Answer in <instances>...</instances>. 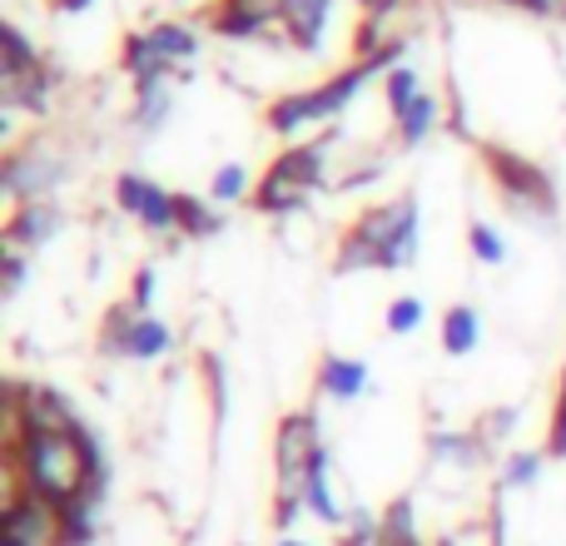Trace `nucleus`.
I'll list each match as a JSON object with an SVG mask.
<instances>
[{
    "mask_svg": "<svg viewBox=\"0 0 566 546\" xmlns=\"http://www.w3.org/2000/svg\"><path fill=\"white\" fill-rule=\"evenodd\" d=\"M422 318H428V303L412 298V293H398V298L388 303V313H382V328H388L392 338H408V333L422 328Z\"/></svg>",
    "mask_w": 566,
    "mask_h": 546,
    "instance_id": "7c9ffc66",
    "label": "nucleus"
},
{
    "mask_svg": "<svg viewBox=\"0 0 566 546\" xmlns=\"http://www.w3.org/2000/svg\"><path fill=\"white\" fill-rule=\"evenodd\" d=\"M60 185H65V159L50 155V149H40V145L10 149V155L0 159V189H6L10 204L50 199Z\"/></svg>",
    "mask_w": 566,
    "mask_h": 546,
    "instance_id": "1a4fd4ad",
    "label": "nucleus"
},
{
    "mask_svg": "<svg viewBox=\"0 0 566 546\" xmlns=\"http://www.w3.org/2000/svg\"><path fill=\"white\" fill-rule=\"evenodd\" d=\"M30 279V259L20 249H0V288L6 293H20Z\"/></svg>",
    "mask_w": 566,
    "mask_h": 546,
    "instance_id": "e433bc0d",
    "label": "nucleus"
},
{
    "mask_svg": "<svg viewBox=\"0 0 566 546\" xmlns=\"http://www.w3.org/2000/svg\"><path fill=\"white\" fill-rule=\"evenodd\" d=\"M438 338H442V353H448V358H468V353H478V343H482V313L472 308V303H452V308L442 313Z\"/></svg>",
    "mask_w": 566,
    "mask_h": 546,
    "instance_id": "a211bd4d",
    "label": "nucleus"
},
{
    "mask_svg": "<svg viewBox=\"0 0 566 546\" xmlns=\"http://www.w3.org/2000/svg\"><path fill=\"white\" fill-rule=\"evenodd\" d=\"M0 546H65V517L55 502L10 482V497L0 507Z\"/></svg>",
    "mask_w": 566,
    "mask_h": 546,
    "instance_id": "0eeeda50",
    "label": "nucleus"
},
{
    "mask_svg": "<svg viewBox=\"0 0 566 546\" xmlns=\"http://www.w3.org/2000/svg\"><path fill=\"white\" fill-rule=\"evenodd\" d=\"M313 189H303L298 179L279 175V169H264V179H259L254 189V209L269 219H283V214H298V209H308Z\"/></svg>",
    "mask_w": 566,
    "mask_h": 546,
    "instance_id": "dca6fc26",
    "label": "nucleus"
},
{
    "mask_svg": "<svg viewBox=\"0 0 566 546\" xmlns=\"http://www.w3.org/2000/svg\"><path fill=\"white\" fill-rule=\"evenodd\" d=\"M175 348V328L155 313H139L135 303H115L99 323V353L109 358H129V363H155Z\"/></svg>",
    "mask_w": 566,
    "mask_h": 546,
    "instance_id": "39448f33",
    "label": "nucleus"
},
{
    "mask_svg": "<svg viewBox=\"0 0 566 546\" xmlns=\"http://www.w3.org/2000/svg\"><path fill=\"white\" fill-rule=\"evenodd\" d=\"M209 25H214L224 40H259L269 25H274V20H269V15H259V10L234 6V0H219V6H214V15H209Z\"/></svg>",
    "mask_w": 566,
    "mask_h": 546,
    "instance_id": "5701e85b",
    "label": "nucleus"
},
{
    "mask_svg": "<svg viewBox=\"0 0 566 546\" xmlns=\"http://www.w3.org/2000/svg\"><path fill=\"white\" fill-rule=\"evenodd\" d=\"M145 35H149V50H155L165 65H189V60L199 55V35L185 20H155Z\"/></svg>",
    "mask_w": 566,
    "mask_h": 546,
    "instance_id": "aec40b11",
    "label": "nucleus"
},
{
    "mask_svg": "<svg viewBox=\"0 0 566 546\" xmlns=\"http://www.w3.org/2000/svg\"><path fill=\"white\" fill-rule=\"evenodd\" d=\"M175 109V85L169 80H155V85H135V109H129V125L139 135H159Z\"/></svg>",
    "mask_w": 566,
    "mask_h": 546,
    "instance_id": "412c9836",
    "label": "nucleus"
},
{
    "mask_svg": "<svg viewBox=\"0 0 566 546\" xmlns=\"http://www.w3.org/2000/svg\"><path fill=\"white\" fill-rule=\"evenodd\" d=\"M155 279H159V269H155V264H139V273H135V293H129V303H135L139 313H149V303H155Z\"/></svg>",
    "mask_w": 566,
    "mask_h": 546,
    "instance_id": "58836bf2",
    "label": "nucleus"
},
{
    "mask_svg": "<svg viewBox=\"0 0 566 546\" xmlns=\"http://www.w3.org/2000/svg\"><path fill=\"white\" fill-rule=\"evenodd\" d=\"M6 418H10L6 432H80L85 428L65 392L45 388V382H10Z\"/></svg>",
    "mask_w": 566,
    "mask_h": 546,
    "instance_id": "6e6552de",
    "label": "nucleus"
},
{
    "mask_svg": "<svg viewBox=\"0 0 566 546\" xmlns=\"http://www.w3.org/2000/svg\"><path fill=\"white\" fill-rule=\"evenodd\" d=\"M542 468H547V452H527V448H512L502 458V492H527L542 482Z\"/></svg>",
    "mask_w": 566,
    "mask_h": 546,
    "instance_id": "393cba45",
    "label": "nucleus"
},
{
    "mask_svg": "<svg viewBox=\"0 0 566 546\" xmlns=\"http://www.w3.org/2000/svg\"><path fill=\"white\" fill-rule=\"evenodd\" d=\"M333 145H338V129H323L318 139H298V145H289L269 169L298 179L303 189H313V195H318V189H328V149Z\"/></svg>",
    "mask_w": 566,
    "mask_h": 546,
    "instance_id": "f8f14e48",
    "label": "nucleus"
},
{
    "mask_svg": "<svg viewBox=\"0 0 566 546\" xmlns=\"http://www.w3.org/2000/svg\"><path fill=\"white\" fill-rule=\"evenodd\" d=\"M428 452H432V462H452V468H462V472L482 468V458H488L478 432H432Z\"/></svg>",
    "mask_w": 566,
    "mask_h": 546,
    "instance_id": "4be33fe9",
    "label": "nucleus"
},
{
    "mask_svg": "<svg viewBox=\"0 0 566 546\" xmlns=\"http://www.w3.org/2000/svg\"><path fill=\"white\" fill-rule=\"evenodd\" d=\"M6 472L15 487L70 507L80 497H105L109 462L90 428L80 432H6Z\"/></svg>",
    "mask_w": 566,
    "mask_h": 546,
    "instance_id": "f257e3e1",
    "label": "nucleus"
},
{
    "mask_svg": "<svg viewBox=\"0 0 566 546\" xmlns=\"http://www.w3.org/2000/svg\"><path fill=\"white\" fill-rule=\"evenodd\" d=\"M382 95H388V109H392V115H402V109H408L412 99L422 95L418 70H412V65H392L388 75H382Z\"/></svg>",
    "mask_w": 566,
    "mask_h": 546,
    "instance_id": "2f4dec72",
    "label": "nucleus"
},
{
    "mask_svg": "<svg viewBox=\"0 0 566 546\" xmlns=\"http://www.w3.org/2000/svg\"><path fill=\"white\" fill-rule=\"evenodd\" d=\"M119 70H125L135 85L175 80V65H165V60L149 50V35H145V30H129V35H125V45H119Z\"/></svg>",
    "mask_w": 566,
    "mask_h": 546,
    "instance_id": "6ab92c4d",
    "label": "nucleus"
},
{
    "mask_svg": "<svg viewBox=\"0 0 566 546\" xmlns=\"http://www.w3.org/2000/svg\"><path fill=\"white\" fill-rule=\"evenodd\" d=\"M35 65H45L40 60V50L30 45V35L20 25H0V75H20V70H35Z\"/></svg>",
    "mask_w": 566,
    "mask_h": 546,
    "instance_id": "bb28decb",
    "label": "nucleus"
},
{
    "mask_svg": "<svg viewBox=\"0 0 566 546\" xmlns=\"http://www.w3.org/2000/svg\"><path fill=\"white\" fill-rule=\"evenodd\" d=\"M279 546H308V542H298V537H279Z\"/></svg>",
    "mask_w": 566,
    "mask_h": 546,
    "instance_id": "c03bdc74",
    "label": "nucleus"
},
{
    "mask_svg": "<svg viewBox=\"0 0 566 546\" xmlns=\"http://www.w3.org/2000/svg\"><path fill=\"white\" fill-rule=\"evenodd\" d=\"M517 418H522L517 408H492L488 418H478V428H472V432L482 438V448H502V442H507V432L517 428Z\"/></svg>",
    "mask_w": 566,
    "mask_h": 546,
    "instance_id": "72a5a7b5",
    "label": "nucleus"
},
{
    "mask_svg": "<svg viewBox=\"0 0 566 546\" xmlns=\"http://www.w3.org/2000/svg\"><path fill=\"white\" fill-rule=\"evenodd\" d=\"M60 229H65V209L55 204V199H30V204H15L6 219V249H20V254H30V249H45L60 239Z\"/></svg>",
    "mask_w": 566,
    "mask_h": 546,
    "instance_id": "9b49d317",
    "label": "nucleus"
},
{
    "mask_svg": "<svg viewBox=\"0 0 566 546\" xmlns=\"http://www.w3.org/2000/svg\"><path fill=\"white\" fill-rule=\"evenodd\" d=\"M353 6H358L363 15H373V10H392V6H398V0H353Z\"/></svg>",
    "mask_w": 566,
    "mask_h": 546,
    "instance_id": "37998d69",
    "label": "nucleus"
},
{
    "mask_svg": "<svg viewBox=\"0 0 566 546\" xmlns=\"http://www.w3.org/2000/svg\"><path fill=\"white\" fill-rule=\"evenodd\" d=\"M318 462H328L318 412L303 408V412L279 418V428H274V482H279V492H298L303 497V482L313 477Z\"/></svg>",
    "mask_w": 566,
    "mask_h": 546,
    "instance_id": "423d86ee",
    "label": "nucleus"
},
{
    "mask_svg": "<svg viewBox=\"0 0 566 546\" xmlns=\"http://www.w3.org/2000/svg\"><path fill=\"white\" fill-rule=\"evenodd\" d=\"M105 497H80L70 507H60L65 517V546H95V512Z\"/></svg>",
    "mask_w": 566,
    "mask_h": 546,
    "instance_id": "c756f323",
    "label": "nucleus"
},
{
    "mask_svg": "<svg viewBox=\"0 0 566 546\" xmlns=\"http://www.w3.org/2000/svg\"><path fill=\"white\" fill-rule=\"evenodd\" d=\"M333 0H283L279 6V30L293 50H318L323 30H328Z\"/></svg>",
    "mask_w": 566,
    "mask_h": 546,
    "instance_id": "4468645a",
    "label": "nucleus"
},
{
    "mask_svg": "<svg viewBox=\"0 0 566 546\" xmlns=\"http://www.w3.org/2000/svg\"><path fill=\"white\" fill-rule=\"evenodd\" d=\"M522 10H532L542 20H566V0H522Z\"/></svg>",
    "mask_w": 566,
    "mask_h": 546,
    "instance_id": "ea45409f",
    "label": "nucleus"
},
{
    "mask_svg": "<svg viewBox=\"0 0 566 546\" xmlns=\"http://www.w3.org/2000/svg\"><path fill=\"white\" fill-rule=\"evenodd\" d=\"M438 125H442V105H438V95H428V90H422V95L412 99L402 115H392V145H398V149H418Z\"/></svg>",
    "mask_w": 566,
    "mask_h": 546,
    "instance_id": "f3484780",
    "label": "nucleus"
},
{
    "mask_svg": "<svg viewBox=\"0 0 566 546\" xmlns=\"http://www.w3.org/2000/svg\"><path fill=\"white\" fill-rule=\"evenodd\" d=\"M303 512H308V507H303L298 492H279V497H274V527H279V532H289L293 522L303 517Z\"/></svg>",
    "mask_w": 566,
    "mask_h": 546,
    "instance_id": "4c0bfd02",
    "label": "nucleus"
},
{
    "mask_svg": "<svg viewBox=\"0 0 566 546\" xmlns=\"http://www.w3.org/2000/svg\"><path fill=\"white\" fill-rule=\"evenodd\" d=\"M507 6H522V0H507Z\"/></svg>",
    "mask_w": 566,
    "mask_h": 546,
    "instance_id": "a18cd8bd",
    "label": "nucleus"
},
{
    "mask_svg": "<svg viewBox=\"0 0 566 546\" xmlns=\"http://www.w3.org/2000/svg\"><path fill=\"white\" fill-rule=\"evenodd\" d=\"M547 458L566 462V372L557 382V402H552V422H547Z\"/></svg>",
    "mask_w": 566,
    "mask_h": 546,
    "instance_id": "f704fd0d",
    "label": "nucleus"
},
{
    "mask_svg": "<svg viewBox=\"0 0 566 546\" xmlns=\"http://www.w3.org/2000/svg\"><path fill=\"white\" fill-rule=\"evenodd\" d=\"M468 249H472V259H478V264H488V269L507 264V244H502V234H497L492 224H482V219H472V229H468Z\"/></svg>",
    "mask_w": 566,
    "mask_h": 546,
    "instance_id": "473e14b6",
    "label": "nucleus"
},
{
    "mask_svg": "<svg viewBox=\"0 0 566 546\" xmlns=\"http://www.w3.org/2000/svg\"><path fill=\"white\" fill-rule=\"evenodd\" d=\"M412 209H418V199H412V195L392 199V204H373V209H363L358 224H353L348 234L338 239V259H333V269H338V273H368V269H382L392 234L402 229V219H408Z\"/></svg>",
    "mask_w": 566,
    "mask_h": 546,
    "instance_id": "20e7f679",
    "label": "nucleus"
},
{
    "mask_svg": "<svg viewBox=\"0 0 566 546\" xmlns=\"http://www.w3.org/2000/svg\"><path fill=\"white\" fill-rule=\"evenodd\" d=\"M303 507H308L318 522H328V527H343V522H348V512H343L338 502H333V487H328V462H318V468H313V477L303 482Z\"/></svg>",
    "mask_w": 566,
    "mask_h": 546,
    "instance_id": "a878e982",
    "label": "nucleus"
},
{
    "mask_svg": "<svg viewBox=\"0 0 566 546\" xmlns=\"http://www.w3.org/2000/svg\"><path fill=\"white\" fill-rule=\"evenodd\" d=\"M382 546H422L418 537V517H412V497H392L382 507Z\"/></svg>",
    "mask_w": 566,
    "mask_h": 546,
    "instance_id": "cd10ccee",
    "label": "nucleus"
},
{
    "mask_svg": "<svg viewBox=\"0 0 566 546\" xmlns=\"http://www.w3.org/2000/svg\"><path fill=\"white\" fill-rule=\"evenodd\" d=\"M338 546H382V537H363V532H343Z\"/></svg>",
    "mask_w": 566,
    "mask_h": 546,
    "instance_id": "79ce46f5",
    "label": "nucleus"
},
{
    "mask_svg": "<svg viewBox=\"0 0 566 546\" xmlns=\"http://www.w3.org/2000/svg\"><path fill=\"white\" fill-rule=\"evenodd\" d=\"M373 388L368 378V363L363 358H343V353H328V358L318 363V392L333 402H358L363 392Z\"/></svg>",
    "mask_w": 566,
    "mask_h": 546,
    "instance_id": "2eb2a0df",
    "label": "nucleus"
},
{
    "mask_svg": "<svg viewBox=\"0 0 566 546\" xmlns=\"http://www.w3.org/2000/svg\"><path fill=\"white\" fill-rule=\"evenodd\" d=\"M482 165H488L492 185L507 199L512 214L532 219V224H547V219L557 214V185L547 179V169H537L532 159L512 155V149H502V145H482Z\"/></svg>",
    "mask_w": 566,
    "mask_h": 546,
    "instance_id": "7ed1b4c3",
    "label": "nucleus"
},
{
    "mask_svg": "<svg viewBox=\"0 0 566 546\" xmlns=\"http://www.w3.org/2000/svg\"><path fill=\"white\" fill-rule=\"evenodd\" d=\"M115 204L119 214L139 219L149 234H179V195L155 179L135 175V169H119L115 175Z\"/></svg>",
    "mask_w": 566,
    "mask_h": 546,
    "instance_id": "9d476101",
    "label": "nucleus"
},
{
    "mask_svg": "<svg viewBox=\"0 0 566 546\" xmlns=\"http://www.w3.org/2000/svg\"><path fill=\"white\" fill-rule=\"evenodd\" d=\"M402 50H408V40H392V45H382L378 55H358L353 65H343L338 75L323 80V85L289 90V95H279L274 105L264 109V125L283 139H298V135H308L313 125H328V119H338L343 109L363 95L368 80H378V75H388L392 65H402Z\"/></svg>",
    "mask_w": 566,
    "mask_h": 546,
    "instance_id": "f03ea898",
    "label": "nucleus"
},
{
    "mask_svg": "<svg viewBox=\"0 0 566 546\" xmlns=\"http://www.w3.org/2000/svg\"><path fill=\"white\" fill-rule=\"evenodd\" d=\"M90 6H95V0H55V10H60V15H85Z\"/></svg>",
    "mask_w": 566,
    "mask_h": 546,
    "instance_id": "a19ab883",
    "label": "nucleus"
},
{
    "mask_svg": "<svg viewBox=\"0 0 566 546\" xmlns=\"http://www.w3.org/2000/svg\"><path fill=\"white\" fill-rule=\"evenodd\" d=\"M50 99H55V75L50 65H35V70H20V75H0V105L6 115H45Z\"/></svg>",
    "mask_w": 566,
    "mask_h": 546,
    "instance_id": "ddd939ff",
    "label": "nucleus"
},
{
    "mask_svg": "<svg viewBox=\"0 0 566 546\" xmlns=\"http://www.w3.org/2000/svg\"><path fill=\"white\" fill-rule=\"evenodd\" d=\"M382 175H388L382 159H363V165H348V175L333 179V189H338V195H348V189H368V185H378Z\"/></svg>",
    "mask_w": 566,
    "mask_h": 546,
    "instance_id": "c9c22d12",
    "label": "nucleus"
},
{
    "mask_svg": "<svg viewBox=\"0 0 566 546\" xmlns=\"http://www.w3.org/2000/svg\"><path fill=\"white\" fill-rule=\"evenodd\" d=\"M179 234H185V239H214V234H224V209H214V199L179 195Z\"/></svg>",
    "mask_w": 566,
    "mask_h": 546,
    "instance_id": "b1692460",
    "label": "nucleus"
},
{
    "mask_svg": "<svg viewBox=\"0 0 566 546\" xmlns=\"http://www.w3.org/2000/svg\"><path fill=\"white\" fill-rule=\"evenodd\" d=\"M254 189H259V185L249 179V169L239 165V159L219 165V169H214V179H209V199H214V204H239V199H249Z\"/></svg>",
    "mask_w": 566,
    "mask_h": 546,
    "instance_id": "c85d7f7f",
    "label": "nucleus"
}]
</instances>
